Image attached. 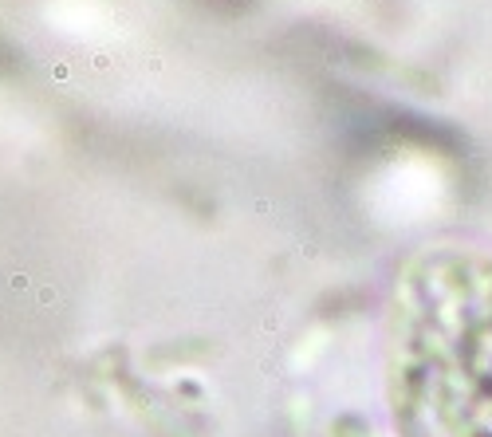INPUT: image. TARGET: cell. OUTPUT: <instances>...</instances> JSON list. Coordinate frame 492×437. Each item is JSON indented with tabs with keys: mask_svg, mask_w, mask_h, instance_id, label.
<instances>
[{
	"mask_svg": "<svg viewBox=\"0 0 492 437\" xmlns=\"http://www.w3.org/2000/svg\"><path fill=\"white\" fill-rule=\"evenodd\" d=\"M386 402L398 437H492V252L437 248L402 268Z\"/></svg>",
	"mask_w": 492,
	"mask_h": 437,
	"instance_id": "obj_1",
	"label": "cell"
}]
</instances>
